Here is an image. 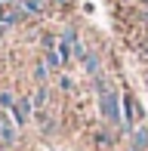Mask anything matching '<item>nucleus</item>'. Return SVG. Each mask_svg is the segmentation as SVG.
Listing matches in <instances>:
<instances>
[{"instance_id":"f257e3e1","label":"nucleus","mask_w":148,"mask_h":151,"mask_svg":"<svg viewBox=\"0 0 148 151\" xmlns=\"http://www.w3.org/2000/svg\"><path fill=\"white\" fill-rule=\"evenodd\" d=\"M96 93H99V114H102L111 127H120V123H124V114H120V96L105 83V77H96Z\"/></svg>"},{"instance_id":"f03ea898","label":"nucleus","mask_w":148,"mask_h":151,"mask_svg":"<svg viewBox=\"0 0 148 151\" xmlns=\"http://www.w3.org/2000/svg\"><path fill=\"white\" fill-rule=\"evenodd\" d=\"M0 145L3 148L19 145V127H16V120H12L9 111H0Z\"/></svg>"},{"instance_id":"7ed1b4c3","label":"nucleus","mask_w":148,"mask_h":151,"mask_svg":"<svg viewBox=\"0 0 148 151\" xmlns=\"http://www.w3.org/2000/svg\"><path fill=\"white\" fill-rule=\"evenodd\" d=\"M9 114H12V120H16V127H19V129H22V127H28V123H31V117H34V105H31V96H19Z\"/></svg>"},{"instance_id":"20e7f679","label":"nucleus","mask_w":148,"mask_h":151,"mask_svg":"<svg viewBox=\"0 0 148 151\" xmlns=\"http://www.w3.org/2000/svg\"><path fill=\"white\" fill-rule=\"evenodd\" d=\"M139 117H142V108H139L136 96H130V93H126V96H124V123H130V127H133Z\"/></svg>"},{"instance_id":"39448f33","label":"nucleus","mask_w":148,"mask_h":151,"mask_svg":"<svg viewBox=\"0 0 148 151\" xmlns=\"http://www.w3.org/2000/svg\"><path fill=\"white\" fill-rule=\"evenodd\" d=\"M80 62H83L86 74H93V77H102V59H99L96 52H90V50H86V56L80 59Z\"/></svg>"},{"instance_id":"423d86ee","label":"nucleus","mask_w":148,"mask_h":151,"mask_svg":"<svg viewBox=\"0 0 148 151\" xmlns=\"http://www.w3.org/2000/svg\"><path fill=\"white\" fill-rule=\"evenodd\" d=\"M46 99H50V90H46V83H37V90H34V96H31V105H34L37 111H43Z\"/></svg>"},{"instance_id":"0eeeda50","label":"nucleus","mask_w":148,"mask_h":151,"mask_svg":"<svg viewBox=\"0 0 148 151\" xmlns=\"http://www.w3.org/2000/svg\"><path fill=\"white\" fill-rule=\"evenodd\" d=\"M43 62H46V65H50V71H62V68H65V59L59 56V50H46Z\"/></svg>"},{"instance_id":"6e6552de","label":"nucleus","mask_w":148,"mask_h":151,"mask_svg":"<svg viewBox=\"0 0 148 151\" xmlns=\"http://www.w3.org/2000/svg\"><path fill=\"white\" fill-rule=\"evenodd\" d=\"M50 65H46V62H37V65H34V80H37V83H46V80H50Z\"/></svg>"},{"instance_id":"1a4fd4ad","label":"nucleus","mask_w":148,"mask_h":151,"mask_svg":"<svg viewBox=\"0 0 148 151\" xmlns=\"http://www.w3.org/2000/svg\"><path fill=\"white\" fill-rule=\"evenodd\" d=\"M37 123H40V129H43V133H50V129L56 127V117H52L50 111H37Z\"/></svg>"},{"instance_id":"9d476101","label":"nucleus","mask_w":148,"mask_h":151,"mask_svg":"<svg viewBox=\"0 0 148 151\" xmlns=\"http://www.w3.org/2000/svg\"><path fill=\"white\" fill-rule=\"evenodd\" d=\"M148 148V133L145 129H136L133 133V151H145Z\"/></svg>"},{"instance_id":"9b49d317","label":"nucleus","mask_w":148,"mask_h":151,"mask_svg":"<svg viewBox=\"0 0 148 151\" xmlns=\"http://www.w3.org/2000/svg\"><path fill=\"white\" fill-rule=\"evenodd\" d=\"M16 99H19L16 93L3 90V93H0V111H12V105H16Z\"/></svg>"},{"instance_id":"f8f14e48","label":"nucleus","mask_w":148,"mask_h":151,"mask_svg":"<svg viewBox=\"0 0 148 151\" xmlns=\"http://www.w3.org/2000/svg\"><path fill=\"white\" fill-rule=\"evenodd\" d=\"M59 90H62V93H71L74 90V80L68 77V74H59Z\"/></svg>"}]
</instances>
